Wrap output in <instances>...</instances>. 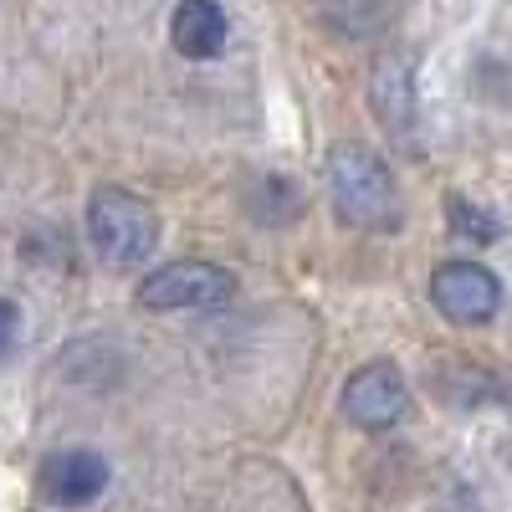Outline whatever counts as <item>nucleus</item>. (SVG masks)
Instances as JSON below:
<instances>
[{"label":"nucleus","mask_w":512,"mask_h":512,"mask_svg":"<svg viewBox=\"0 0 512 512\" xmlns=\"http://www.w3.org/2000/svg\"><path fill=\"white\" fill-rule=\"evenodd\" d=\"M323 175H328L333 210L349 226H359V231H395L400 226V185L390 175V164H384L374 149L333 144Z\"/></svg>","instance_id":"f257e3e1"},{"label":"nucleus","mask_w":512,"mask_h":512,"mask_svg":"<svg viewBox=\"0 0 512 512\" xmlns=\"http://www.w3.org/2000/svg\"><path fill=\"white\" fill-rule=\"evenodd\" d=\"M88 236H93V251L108 267H139L159 246V216L144 195L103 185L88 200Z\"/></svg>","instance_id":"f03ea898"},{"label":"nucleus","mask_w":512,"mask_h":512,"mask_svg":"<svg viewBox=\"0 0 512 512\" xmlns=\"http://www.w3.org/2000/svg\"><path fill=\"white\" fill-rule=\"evenodd\" d=\"M236 297V277L216 262H169L139 282V303L149 313H200L226 308Z\"/></svg>","instance_id":"7ed1b4c3"},{"label":"nucleus","mask_w":512,"mask_h":512,"mask_svg":"<svg viewBox=\"0 0 512 512\" xmlns=\"http://www.w3.org/2000/svg\"><path fill=\"white\" fill-rule=\"evenodd\" d=\"M431 303L441 308V318L477 328L502 313V282L482 262H446L431 272Z\"/></svg>","instance_id":"20e7f679"},{"label":"nucleus","mask_w":512,"mask_h":512,"mask_svg":"<svg viewBox=\"0 0 512 512\" xmlns=\"http://www.w3.org/2000/svg\"><path fill=\"white\" fill-rule=\"evenodd\" d=\"M410 410V384L395 364H364L349 374L344 384V415L359 425V431H390V425H400Z\"/></svg>","instance_id":"39448f33"},{"label":"nucleus","mask_w":512,"mask_h":512,"mask_svg":"<svg viewBox=\"0 0 512 512\" xmlns=\"http://www.w3.org/2000/svg\"><path fill=\"white\" fill-rule=\"evenodd\" d=\"M369 108L384 123V134L395 144H415V123H420V98H415V62L410 52H384L369 77Z\"/></svg>","instance_id":"423d86ee"},{"label":"nucleus","mask_w":512,"mask_h":512,"mask_svg":"<svg viewBox=\"0 0 512 512\" xmlns=\"http://www.w3.org/2000/svg\"><path fill=\"white\" fill-rule=\"evenodd\" d=\"M108 492V461L98 451H57L41 466V497L57 507H88Z\"/></svg>","instance_id":"0eeeda50"},{"label":"nucleus","mask_w":512,"mask_h":512,"mask_svg":"<svg viewBox=\"0 0 512 512\" xmlns=\"http://www.w3.org/2000/svg\"><path fill=\"white\" fill-rule=\"evenodd\" d=\"M226 36H231V21L221 11V0H180L175 16H169V41H175V52L190 57V62L221 57Z\"/></svg>","instance_id":"6e6552de"},{"label":"nucleus","mask_w":512,"mask_h":512,"mask_svg":"<svg viewBox=\"0 0 512 512\" xmlns=\"http://www.w3.org/2000/svg\"><path fill=\"white\" fill-rule=\"evenodd\" d=\"M451 231L456 236H472V241H497L502 236V221H492L487 210L466 205V200H451Z\"/></svg>","instance_id":"1a4fd4ad"},{"label":"nucleus","mask_w":512,"mask_h":512,"mask_svg":"<svg viewBox=\"0 0 512 512\" xmlns=\"http://www.w3.org/2000/svg\"><path fill=\"white\" fill-rule=\"evenodd\" d=\"M16 338H21V308L16 297H0V359L16 349Z\"/></svg>","instance_id":"9d476101"}]
</instances>
